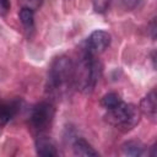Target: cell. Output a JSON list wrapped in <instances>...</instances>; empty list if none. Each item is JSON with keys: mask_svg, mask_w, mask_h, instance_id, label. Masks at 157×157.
Listing matches in <instances>:
<instances>
[{"mask_svg": "<svg viewBox=\"0 0 157 157\" xmlns=\"http://www.w3.org/2000/svg\"><path fill=\"white\" fill-rule=\"evenodd\" d=\"M99 75H101L99 63L96 60L94 55H91L83 50L77 65L74 66L72 82L75 87L83 93H90L96 87Z\"/></svg>", "mask_w": 157, "mask_h": 157, "instance_id": "6da1fadb", "label": "cell"}, {"mask_svg": "<svg viewBox=\"0 0 157 157\" xmlns=\"http://www.w3.org/2000/svg\"><path fill=\"white\" fill-rule=\"evenodd\" d=\"M140 109L131 103H120L118 107L109 109L105 114V120L118 130L126 132L137 125L140 121Z\"/></svg>", "mask_w": 157, "mask_h": 157, "instance_id": "7a4b0ae2", "label": "cell"}, {"mask_svg": "<svg viewBox=\"0 0 157 157\" xmlns=\"http://www.w3.org/2000/svg\"><path fill=\"white\" fill-rule=\"evenodd\" d=\"M74 66L75 65L71 61V59L65 55L55 58L48 72V82L50 88L60 90L65 87L70 81H72Z\"/></svg>", "mask_w": 157, "mask_h": 157, "instance_id": "3957f363", "label": "cell"}, {"mask_svg": "<svg viewBox=\"0 0 157 157\" xmlns=\"http://www.w3.org/2000/svg\"><path fill=\"white\" fill-rule=\"evenodd\" d=\"M54 114H55V109L52 103L40 102L32 108L29 115V123L32 128H34L37 131H44L52 125Z\"/></svg>", "mask_w": 157, "mask_h": 157, "instance_id": "277c9868", "label": "cell"}, {"mask_svg": "<svg viewBox=\"0 0 157 157\" xmlns=\"http://www.w3.org/2000/svg\"><path fill=\"white\" fill-rule=\"evenodd\" d=\"M109 44H110V34L105 31L97 29V31H93L87 38L85 52L96 56L103 53L109 47Z\"/></svg>", "mask_w": 157, "mask_h": 157, "instance_id": "5b68a950", "label": "cell"}, {"mask_svg": "<svg viewBox=\"0 0 157 157\" xmlns=\"http://www.w3.org/2000/svg\"><path fill=\"white\" fill-rule=\"evenodd\" d=\"M36 150L39 156H56L58 151L55 148V144L47 135H39L36 140Z\"/></svg>", "mask_w": 157, "mask_h": 157, "instance_id": "8992f818", "label": "cell"}, {"mask_svg": "<svg viewBox=\"0 0 157 157\" xmlns=\"http://www.w3.org/2000/svg\"><path fill=\"white\" fill-rule=\"evenodd\" d=\"M17 108L18 105L16 102H10V103L0 102V128L6 125L11 120V118L16 114Z\"/></svg>", "mask_w": 157, "mask_h": 157, "instance_id": "52a82bcc", "label": "cell"}, {"mask_svg": "<svg viewBox=\"0 0 157 157\" xmlns=\"http://www.w3.org/2000/svg\"><path fill=\"white\" fill-rule=\"evenodd\" d=\"M72 150L76 156H98V152L83 139H76L72 144Z\"/></svg>", "mask_w": 157, "mask_h": 157, "instance_id": "ba28073f", "label": "cell"}, {"mask_svg": "<svg viewBox=\"0 0 157 157\" xmlns=\"http://www.w3.org/2000/svg\"><path fill=\"white\" fill-rule=\"evenodd\" d=\"M156 92L155 91H151L145 98H142L141 103H140V110L146 114V115H150V117H155L156 115Z\"/></svg>", "mask_w": 157, "mask_h": 157, "instance_id": "9c48e42d", "label": "cell"}, {"mask_svg": "<svg viewBox=\"0 0 157 157\" xmlns=\"http://www.w3.org/2000/svg\"><path fill=\"white\" fill-rule=\"evenodd\" d=\"M20 21L27 32H32L34 29V11L28 7H21Z\"/></svg>", "mask_w": 157, "mask_h": 157, "instance_id": "30bf717a", "label": "cell"}, {"mask_svg": "<svg viewBox=\"0 0 157 157\" xmlns=\"http://www.w3.org/2000/svg\"><path fill=\"white\" fill-rule=\"evenodd\" d=\"M121 151L126 156H142L145 152L144 146L137 141H128L121 146Z\"/></svg>", "mask_w": 157, "mask_h": 157, "instance_id": "8fae6325", "label": "cell"}, {"mask_svg": "<svg viewBox=\"0 0 157 157\" xmlns=\"http://www.w3.org/2000/svg\"><path fill=\"white\" fill-rule=\"evenodd\" d=\"M120 103H123V99L120 98V96L115 92H109L107 94H104L101 99V104L105 108V109H113L115 107H118Z\"/></svg>", "mask_w": 157, "mask_h": 157, "instance_id": "7c38bea8", "label": "cell"}, {"mask_svg": "<svg viewBox=\"0 0 157 157\" xmlns=\"http://www.w3.org/2000/svg\"><path fill=\"white\" fill-rule=\"evenodd\" d=\"M112 0H93V10L97 13H103L108 10Z\"/></svg>", "mask_w": 157, "mask_h": 157, "instance_id": "4fadbf2b", "label": "cell"}, {"mask_svg": "<svg viewBox=\"0 0 157 157\" xmlns=\"http://www.w3.org/2000/svg\"><path fill=\"white\" fill-rule=\"evenodd\" d=\"M18 2L21 4V7H28L33 11H36L40 7L43 0H18Z\"/></svg>", "mask_w": 157, "mask_h": 157, "instance_id": "5bb4252c", "label": "cell"}, {"mask_svg": "<svg viewBox=\"0 0 157 157\" xmlns=\"http://www.w3.org/2000/svg\"><path fill=\"white\" fill-rule=\"evenodd\" d=\"M10 6V0H0V16H6Z\"/></svg>", "mask_w": 157, "mask_h": 157, "instance_id": "9a60e30c", "label": "cell"}, {"mask_svg": "<svg viewBox=\"0 0 157 157\" xmlns=\"http://www.w3.org/2000/svg\"><path fill=\"white\" fill-rule=\"evenodd\" d=\"M120 1H121L123 6H124L126 10H132V9H135V7L139 5V2H140L141 0H120Z\"/></svg>", "mask_w": 157, "mask_h": 157, "instance_id": "2e32d148", "label": "cell"}]
</instances>
